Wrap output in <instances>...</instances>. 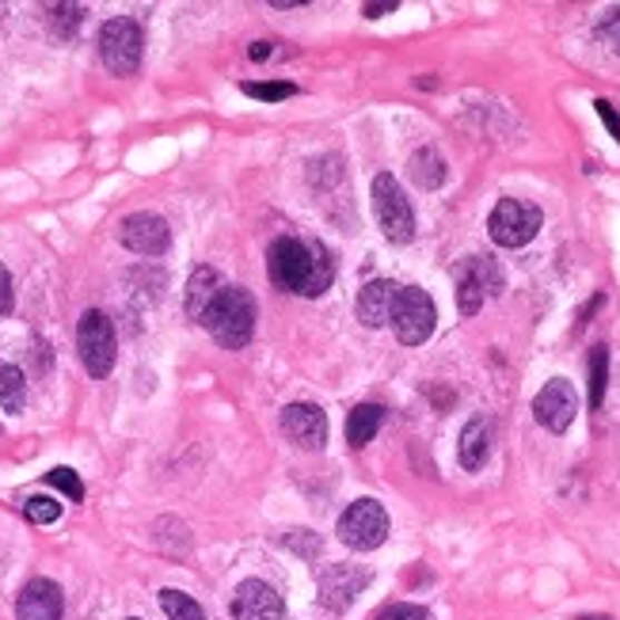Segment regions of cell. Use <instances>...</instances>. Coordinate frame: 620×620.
Masks as SVG:
<instances>
[{
	"label": "cell",
	"instance_id": "obj_1",
	"mask_svg": "<svg viewBox=\"0 0 620 620\" xmlns=\"http://www.w3.org/2000/svg\"><path fill=\"white\" fill-rule=\"evenodd\" d=\"M270 282L286 294L321 297L335 282V259L321 240H297V236H278L267 252Z\"/></svg>",
	"mask_w": 620,
	"mask_h": 620
},
{
	"label": "cell",
	"instance_id": "obj_2",
	"mask_svg": "<svg viewBox=\"0 0 620 620\" xmlns=\"http://www.w3.org/2000/svg\"><path fill=\"white\" fill-rule=\"evenodd\" d=\"M203 327L225 351L248 346L255 332V297L244 286H222V294H217L209 313L203 316Z\"/></svg>",
	"mask_w": 620,
	"mask_h": 620
},
{
	"label": "cell",
	"instance_id": "obj_3",
	"mask_svg": "<svg viewBox=\"0 0 620 620\" xmlns=\"http://www.w3.org/2000/svg\"><path fill=\"white\" fill-rule=\"evenodd\" d=\"M141 53H145V35L138 20L115 16V20L99 27V58H104V66L115 77H134L141 66Z\"/></svg>",
	"mask_w": 620,
	"mask_h": 620
},
{
	"label": "cell",
	"instance_id": "obj_4",
	"mask_svg": "<svg viewBox=\"0 0 620 620\" xmlns=\"http://www.w3.org/2000/svg\"><path fill=\"white\" fill-rule=\"evenodd\" d=\"M373 214H377L381 233L392 244H407L415 236V209L407 203L404 190H400L396 176H388V171H381L373 179Z\"/></svg>",
	"mask_w": 620,
	"mask_h": 620
},
{
	"label": "cell",
	"instance_id": "obj_5",
	"mask_svg": "<svg viewBox=\"0 0 620 620\" xmlns=\"http://www.w3.org/2000/svg\"><path fill=\"white\" fill-rule=\"evenodd\" d=\"M388 324H392V332H396V339L404 346L426 343L434 335V324H437L431 294H426V289H419V286H400Z\"/></svg>",
	"mask_w": 620,
	"mask_h": 620
},
{
	"label": "cell",
	"instance_id": "obj_6",
	"mask_svg": "<svg viewBox=\"0 0 620 620\" xmlns=\"http://www.w3.org/2000/svg\"><path fill=\"white\" fill-rule=\"evenodd\" d=\"M544 214L533 203H522V198H503L488 217V233L499 248H525L537 233H541Z\"/></svg>",
	"mask_w": 620,
	"mask_h": 620
},
{
	"label": "cell",
	"instance_id": "obj_7",
	"mask_svg": "<svg viewBox=\"0 0 620 620\" xmlns=\"http://www.w3.org/2000/svg\"><path fill=\"white\" fill-rule=\"evenodd\" d=\"M388 537V514L377 499H358L343 510L339 518V541L354 552H373L381 549Z\"/></svg>",
	"mask_w": 620,
	"mask_h": 620
},
{
	"label": "cell",
	"instance_id": "obj_8",
	"mask_svg": "<svg viewBox=\"0 0 620 620\" xmlns=\"http://www.w3.org/2000/svg\"><path fill=\"white\" fill-rule=\"evenodd\" d=\"M77 346H80V362H85V370L92 377H107L115 370V327L99 308H88L80 316Z\"/></svg>",
	"mask_w": 620,
	"mask_h": 620
},
{
	"label": "cell",
	"instance_id": "obj_9",
	"mask_svg": "<svg viewBox=\"0 0 620 620\" xmlns=\"http://www.w3.org/2000/svg\"><path fill=\"white\" fill-rule=\"evenodd\" d=\"M503 289V275L488 255H472L457 267V308L464 316H476L483 308V297Z\"/></svg>",
	"mask_w": 620,
	"mask_h": 620
},
{
	"label": "cell",
	"instance_id": "obj_10",
	"mask_svg": "<svg viewBox=\"0 0 620 620\" xmlns=\"http://www.w3.org/2000/svg\"><path fill=\"white\" fill-rule=\"evenodd\" d=\"M574 412H579V396H574L571 381H563V377L549 381V385L537 392V400H533L537 423H541L544 431H552V434L568 431V426L574 423Z\"/></svg>",
	"mask_w": 620,
	"mask_h": 620
},
{
	"label": "cell",
	"instance_id": "obj_11",
	"mask_svg": "<svg viewBox=\"0 0 620 620\" xmlns=\"http://www.w3.org/2000/svg\"><path fill=\"white\" fill-rule=\"evenodd\" d=\"M118 240H122L134 255H164L171 244V229L160 214L141 209V214L122 217V225H118Z\"/></svg>",
	"mask_w": 620,
	"mask_h": 620
},
{
	"label": "cell",
	"instance_id": "obj_12",
	"mask_svg": "<svg viewBox=\"0 0 620 620\" xmlns=\"http://www.w3.org/2000/svg\"><path fill=\"white\" fill-rule=\"evenodd\" d=\"M282 434L297 445V450H324L327 442V415L316 404H289L282 407Z\"/></svg>",
	"mask_w": 620,
	"mask_h": 620
},
{
	"label": "cell",
	"instance_id": "obj_13",
	"mask_svg": "<svg viewBox=\"0 0 620 620\" xmlns=\"http://www.w3.org/2000/svg\"><path fill=\"white\" fill-rule=\"evenodd\" d=\"M233 620H282L286 606L275 594V587H267L263 579H244L233 594Z\"/></svg>",
	"mask_w": 620,
	"mask_h": 620
},
{
	"label": "cell",
	"instance_id": "obj_14",
	"mask_svg": "<svg viewBox=\"0 0 620 620\" xmlns=\"http://www.w3.org/2000/svg\"><path fill=\"white\" fill-rule=\"evenodd\" d=\"M66 613V598H61V587L50 579H31L20 590V601H16V620H61Z\"/></svg>",
	"mask_w": 620,
	"mask_h": 620
},
{
	"label": "cell",
	"instance_id": "obj_15",
	"mask_svg": "<svg viewBox=\"0 0 620 620\" xmlns=\"http://www.w3.org/2000/svg\"><path fill=\"white\" fill-rule=\"evenodd\" d=\"M366 582H370L366 571L351 568V563H335V568H327L321 574V606L343 613V609L366 590Z\"/></svg>",
	"mask_w": 620,
	"mask_h": 620
},
{
	"label": "cell",
	"instance_id": "obj_16",
	"mask_svg": "<svg viewBox=\"0 0 620 620\" xmlns=\"http://www.w3.org/2000/svg\"><path fill=\"white\" fill-rule=\"evenodd\" d=\"M396 294H400L396 282H388V278L370 282V286L358 294V321L366 324V327H385L392 321V305H396Z\"/></svg>",
	"mask_w": 620,
	"mask_h": 620
},
{
	"label": "cell",
	"instance_id": "obj_17",
	"mask_svg": "<svg viewBox=\"0 0 620 620\" xmlns=\"http://www.w3.org/2000/svg\"><path fill=\"white\" fill-rule=\"evenodd\" d=\"M217 294H222V278H217L214 267H195V275H190L187 282V316L190 321L203 324V316L209 313V305L217 301Z\"/></svg>",
	"mask_w": 620,
	"mask_h": 620
},
{
	"label": "cell",
	"instance_id": "obj_18",
	"mask_svg": "<svg viewBox=\"0 0 620 620\" xmlns=\"http://www.w3.org/2000/svg\"><path fill=\"white\" fill-rule=\"evenodd\" d=\"M491 453V423L488 419H472L469 426L461 431V442H457V457L469 472L483 469V461H488Z\"/></svg>",
	"mask_w": 620,
	"mask_h": 620
},
{
	"label": "cell",
	"instance_id": "obj_19",
	"mask_svg": "<svg viewBox=\"0 0 620 620\" xmlns=\"http://www.w3.org/2000/svg\"><path fill=\"white\" fill-rule=\"evenodd\" d=\"M381 423H385V407L381 404H358L351 415H346V442H351L354 450H362V445L373 442V434L381 431Z\"/></svg>",
	"mask_w": 620,
	"mask_h": 620
},
{
	"label": "cell",
	"instance_id": "obj_20",
	"mask_svg": "<svg viewBox=\"0 0 620 620\" xmlns=\"http://www.w3.org/2000/svg\"><path fill=\"white\" fill-rule=\"evenodd\" d=\"M407 168H412L415 187H423V190H437L445 184V160H442V152L431 149V145H426V149H419Z\"/></svg>",
	"mask_w": 620,
	"mask_h": 620
},
{
	"label": "cell",
	"instance_id": "obj_21",
	"mask_svg": "<svg viewBox=\"0 0 620 620\" xmlns=\"http://www.w3.org/2000/svg\"><path fill=\"white\" fill-rule=\"evenodd\" d=\"M27 404V381L20 366H0V407L4 412H23Z\"/></svg>",
	"mask_w": 620,
	"mask_h": 620
},
{
	"label": "cell",
	"instance_id": "obj_22",
	"mask_svg": "<svg viewBox=\"0 0 620 620\" xmlns=\"http://www.w3.org/2000/svg\"><path fill=\"white\" fill-rule=\"evenodd\" d=\"M160 609L168 620H206V609L184 590H160Z\"/></svg>",
	"mask_w": 620,
	"mask_h": 620
},
{
	"label": "cell",
	"instance_id": "obj_23",
	"mask_svg": "<svg viewBox=\"0 0 620 620\" xmlns=\"http://www.w3.org/2000/svg\"><path fill=\"white\" fill-rule=\"evenodd\" d=\"M47 23H50V31L58 35V39H72V35L80 31V23H85V8H80V4H50L47 8Z\"/></svg>",
	"mask_w": 620,
	"mask_h": 620
},
{
	"label": "cell",
	"instance_id": "obj_24",
	"mask_svg": "<svg viewBox=\"0 0 620 620\" xmlns=\"http://www.w3.org/2000/svg\"><path fill=\"white\" fill-rule=\"evenodd\" d=\"M606 385H609V346H594L590 351V407H601L606 400Z\"/></svg>",
	"mask_w": 620,
	"mask_h": 620
},
{
	"label": "cell",
	"instance_id": "obj_25",
	"mask_svg": "<svg viewBox=\"0 0 620 620\" xmlns=\"http://www.w3.org/2000/svg\"><path fill=\"white\" fill-rule=\"evenodd\" d=\"M294 92H297V88L289 85V80H263V85L248 80V85H244V96L263 99V104H278V99H289Z\"/></svg>",
	"mask_w": 620,
	"mask_h": 620
},
{
	"label": "cell",
	"instance_id": "obj_26",
	"mask_svg": "<svg viewBox=\"0 0 620 620\" xmlns=\"http://www.w3.org/2000/svg\"><path fill=\"white\" fill-rule=\"evenodd\" d=\"M23 514L31 518L35 525H50V522H58L61 518V503L58 499H50V495H31L23 503Z\"/></svg>",
	"mask_w": 620,
	"mask_h": 620
},
{
	"label": "cell",
	"instance_id": "obj_27",
	"mask_svg": "<svg viewBox=\"0 0 620 620\" xmlns=\"http://www.w3.org/2000/svg\"><path fill=\"white\" fill-rule=\"evenodd\" d=\"M47 483H50V488H58V491H66L72 503H80V499H85V483H80V476L72 469H50Z\"/></svg>",
	"mask_w": 620,
	"mask_h": 620
},
{
	"label": "cell",
	"instance_id": "obj_28",
	"mask_svg": "<svg viewBox=\"0 0 620 620\" xmlns=\"http://www.w3.org/2000/svg\"><path fill=\"white\" fill-rule=\"evenodd\" d=\"M598 39L606 42V47L613 50V53H620V4L609 8V12L598 20Z\"/></svg>",
	"mask_w": 620,
	"mask_h": 620
},
{
	"label": "cell",
	"instance_id": "obj_29",
	"mask_svg": "<svg viewBox=\"0 0 620 620\" xmlns=\"http://www.w3.org/2000/svg\"><path fill=\"white\" fill-rule=\"evenodd\" d=\"M377 620H434L431 613H426L423 606H407V601H400V606H388L381 609Z\"/></svg>",
	"mask_w": 620,
	"mask_h": 620
},
{
	"label": "cell",
	"instance_id": "obj_30",
	"mask_svg": "<svg viewBox=\"0 0 620 620\" xmlns=\"http://www.w3.org/2000/svg\"><path fill=\"white\" fill-rule=\"evenodd\" d=\"M16 305V294H12V275H8V267L0 263V316H8Z\"/></svg>",
	"mask_w": 620,
	"mask_h": 620
},
{
	"label": "cell",
	"instance_id": "obj_31",
	"mask_svg": "<svg viewBox=\"0 0 620 620\" xmlns=\"http://www.w3.org/2000/svg\"><path fill=\"white\" fill-rule=\"evenodd\" d=\"M598 115H601V122H606L609 126V134H613V138L620 141V115H617V107L613 104H609V99H598Z\"/></svg>",
	"mask_w": 620,
	"mask_h": 620
},
{
	"label": "cell",
	"instance_id": "obj_32",
	"mask_svg": "<svg viewBox=\"0 0 620 620\" xmlns=\"http://www.w3.org/2000/svg\"><path fill=\"white\" fill-rule=\"evenodd\" d=\"M248 58H252V61H267V58H270V42H252Z\"/></svg>",
	"mask_w": 620,
	"mask_h": 620
},
{
	"label": "cell",
	"instance_id": "obj_33",
	"mask_svg": "<svg viewBox=\"0 0 620 620\" xmlns=\"http://www.w3.org/2000/svg\"><path fill=\"white\" fill-rule=\"evenodd\" d=\"M385 12H396V4H366L370 20H377V16H385Z\"/></svg>",
	"mask_w": 620,
	"mask_h": 620
},
{
	"label": "cell",
	"instance_id": "obj_34",
	"mask_svg": "<svg viewBox=\"0 0 620 620\" xmlns=\"http://www.w3.org/2000/svg\"><path fill=\"white\" fill-rule=\"evenodd\" d=\"M579 620H609V617H579Z\"/></svg>",
	"mask_w": 620,
	"mask_h": 620
},
{
	"label": "cell",
	"instance_id": "obj_35",
	"mask_svg": "<svg viewBox=\"0 0 620 620\" xmlns=\"http://www.w3.org/2000/svg\"><path fill=\"white\" fill-rule=\"evenodd\" d=\"M134 620H138V617H134Z\"/></svg>",
	"mask_w": 620,
	"mask_h": 620
}]
</instances>
